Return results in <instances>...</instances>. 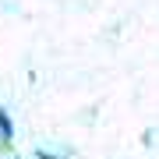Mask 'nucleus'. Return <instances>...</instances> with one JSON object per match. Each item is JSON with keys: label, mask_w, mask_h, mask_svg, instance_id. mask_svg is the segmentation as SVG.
I'll list each match as a JSON object with an SVG mask.
<instances>
[{"label": "nucleus", "mask_w": 159, "mask_h": 159, "mask_svg": "<svg viewBox=\"0 0 159 159\" xmlns=\"http://www.w3.org/2000/svg\"><path fill=\"white\" fill-rule=\"evenodd\" d=\"M0 138H4V142H11V138H14V124H11V117H7L4 110H0Z\"/></svg>", "instance_id": "obj_1"}]
</instances>
